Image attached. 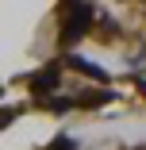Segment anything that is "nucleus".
<instances>
[{
	"label": "nucleus",
	"mask_w": 146,
	"mask_h": 150,
	"mask_svg": "<svg viewBox=\"0 0 146 150\" xmlns=\"http://www.w3.org/2000/svg\"><path fill=\"white\" fill-rule=\"evenodd\" d=\"M16 112H19V108H4V112H0V123H4V127H8V123H12V115H16Z\"/></svg>",
	"instance_id": "6"
},
{
	"label": "nucleus",
	"mask_w": 146,
	"mask_h": 150,
	"mask_svg": "<svg viewBox=\"0 0 146 150\" xmlns=\"http://www.w3.org/2000/svg\"><path fill=\"white\" fill-rule=\"evenodd\" d=\"M138 93H142V96H146V81H138Z\"/></svg>",
	"instance_id": "7"
},
{
	"label": "nucleus",
	"mask_w": 146,
	"mask_h": 150,
	"mask_svg": "<svg viewBox=\"0 0 146 150\" xmlns=\"http://www.w3.org/2000/svg\"><path fill=\"white\" fill-rule=\"evenodd\" d=\"M111 100V93H104V88H92V93H81L73 104H81V108H100V104H108Z\"/></svg>",
	"instance_id": "3"
},
{
	"label": "nucleus",
	"mask_w": 146,
	"mask_h": 150,
	"mask_svg": "<svg viewBox=\"0 0 146 150\" xmlns=\"http://www.w3.org/2000/svg\"><path fill=\"white\" fill-rule=\"evenodd\" d=\"M89 19H92L89 4H69L66 8V23H62V46H69L73 39H81L89 31Z\"/></svg>",
	"instance_id": "1"
},
{
	"label": "nucleus",
	"mask_w": 146,
	"mask_h": 150,
	"mask_svg": "<svg viewBox=\"0 0 146 150\" xmlns=\"http://www.w3.org/2000/svg\"><path fill=\"white\" fill-rule=\"evenodd\" d=\"M54 85H58V69L50 66V69H42V73L31 77V93L35 96H46V93H54Z\"/></svg>",
	"instance_id": "2"
},
{
	"label": "nucleus",
	"mask_w": 146,
	"mask_h": 150,
	"mask_svg": "<svg viewBox=\"0 0 146 150\" xmlns=\"http://www.w3.org/2000/svg\"><path fill=\"white\" fill-rule=\"evenodd\" d=\"M69 66L81 69V73H89V77H96V81H104V69H96L92 62H85V58H69Z\"/></svg>",
	"instance_id": "4"
},
{
	"label": "nucleus",
	"mask_w": 146,
	"mask_h": 150,
	"mask_svg": "<svg viewBox=\"0 0 146 150\" xmlns=\"http://www.w3.org/2000/svg\"><path fill=\"white\" fill-rule=\"evenodd\" d=\"M46 150H77V142H73V139H66V135H62V139H54V142H50V146H46Z\"/></svg>",
	"instance_id": "5"
}]
</instances>
